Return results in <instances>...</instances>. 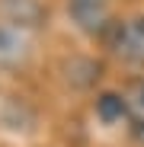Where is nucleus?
<instances>
[{
    "label": "nucleus",
    "mask_w": 144,
    "mask_h": 147,
    "mask_svg": "<svg viewBox=\"0 0 144 147\" xmlns=\"http://www.w3.org/2000/svg\"><path fill=\"white\" fill-rule=\"evenodd\" d=\"M96 118L103 125H118V121L128 118V99L125 93H103L96 99Z\"/></svg>",
    "instance_id": "20e7f679"
},
{
    "label": "nucleus",
    "mask_w": 144,
    "mask_h": 147,
    "mask_svg": "<svg viewBox=\"0 0 144 147\" xmlns=\"http://www.w3.org/2000/svg\"><path fill=\"white\" fill-rule=\"evenodd\" d=\"M7 19L10 22H19V26H39V19H42V7H39V0H7Z\"/></svg>",
    "instance_id": "423d86ee"
},
{
    "label": "nucleus",
    "mask_w": 144,
    "mask_h": 147,
    "mask_svg": "<svg viewBox=\"0 0 144 147\" xmlns=\"http://www.w3.org/2000/svg\"><path fill=\"white\" fill-rule=\"evenodd\" d=\"M67 13L83 32H99L109 22V0H67Z\"/></svg>",
    "instance_id": "7ed1b4c3"
},
{
    "label": "nucleus",
    "mask_w": 144,
    "mask_h": 147,
    "mask_svg": "<svg viewBox=\"0 0 144 147\" xmlns=\"http://www.w3.org/2000/svg\"><path fill=\"white\" fill-rule=\"evenodd\" d=\"M29 48H32V29L10 22V19L0 22V67L22 64L29 58Z\"/></svg>",
    "instance_id": "f257e3e1"
},
{
    "label": "nucleus",
    "mask_w": 144,
    "mask_h": 147,
    "mask_svg": "<svg viewBox=\"0 0 144 147\" xmlns=\"http://www.w3.org/2000/svg\"><path fill=\"white\" fill-rule=\"evenodd\" d=\"M125 99H128V131L135 141L144 144V80H138L128 93H125Z\"/></svg>",
    "instance_id": "39448f33"
},
{
    "label": "nucleus",
    "mask_w": 144,
    "mask_h": 147,
    "mask_svg": "<svg viewBox=\"0 0 144 147\" xmlns=\"http://www.w3.org/2000/svg\"><path fill=\"white\" fill-rule=\"evenodd\" d=\"M112 51L128 64H144V16H131L118 22L112 35Z\"/></svg>",
    "instance_id": "f03ea898"
}]
</instances>
